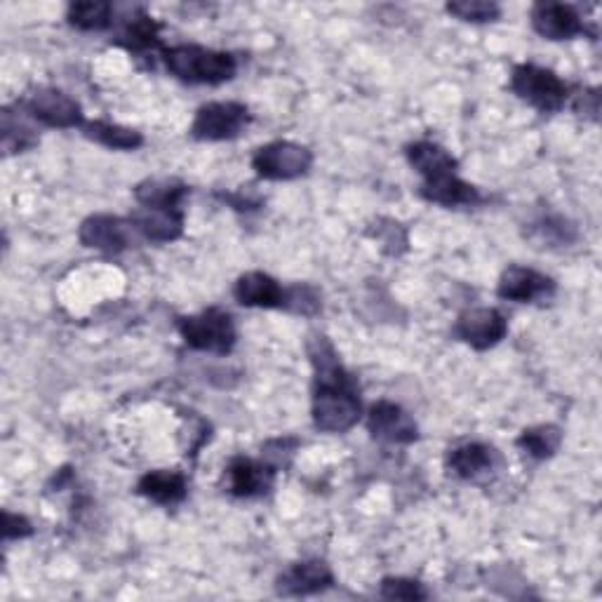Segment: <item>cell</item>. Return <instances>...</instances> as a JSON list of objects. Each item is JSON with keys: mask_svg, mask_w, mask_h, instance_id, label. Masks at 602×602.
I'll use <instances>...</instances> for the list:
<instances>
[{"mask_svg": "<svg viewBox=\"0 0 602 602\" xmlns=\"http://www.w3.org/2000/svg\"><path fill=\"white\" fill-rule=\"evenodd\" d=\"M313 165V156L306 146L294 142H270L252 156V168L270 182H288L306 174Z\"/></svg>", "mask_w": 602, "mask_h": 602, "instance_id": "cell-6", "label": "cell"}, {"mask_svg": "<svg viewBox=\"0 0 602 602\" xmlns=\"http://www.w3.org/2000/svg\"><path fill=\"white\" fill-rule=\"evenodd\" d=\"M508 333V323L496 309H471L459 315L455 337L469 344L475 351H487L499 344Z\"/></svg>", "mask_w": 602, "mask_h": 602, "instance_id": "cell-8", "label": "cell"}, {"mask_svg": "<svg viewBox=\"0 0 602 602\" xmlns=\"http://www.w3.org/2000/svg\"><path fill=\"white\" fill-rule=\"evenodd\" d=\"M408 160L424 177V182H435L449 174H457V160L447 148L435 142H414L408 146Z\"/></svg>", "mask_w": 602, "mask_h": 602, "instance_id": "cell-16", "label": "cell"}, {"mask_svg": "<svg viewBox=\"0 0 602 602\" xmlns=\"http://www.w3.org/2000/svg\"><path fill=\"white\" fill-rule=\"evenodd\" d=\"M270 483H274V471L260 461L248 457H236L229 463V487H231V494L236 496H243V499L260 496L268 492Z\"/></svg>", "mask_w": 602, "mask_h": 602, "instance_id": "cell-17", "label": "cell"}, {"mask_svg": "<svg viewBox=\"0 0 602 602\" xmlns=\"http://www.w3.org/2000/svg\"><path fill=\"white\" fill-rule=\"evenodd\" d=\"M311 363L315 368L313 394V424L325 433L351 431L360 419V398L351 374L344 370L333 346L323 337L309 346Z\"/></svg>", "mask_w": 602, "mask_h": 602, "instance_id": "cell-1", "label": "cell"}, {"mask_svg": "<svg viewBox=\"0 0 602 602\" xmlns=\"http://www.w3.org/2000/svg\"><path fill=\"white\" fill-rule=\"evenodd\" d=\"M137 492L150 502L172 506L186 496V478L174 471H150L142 475V480L137 483Z\"/></svg>", "mask_w": 602, "mask_h": 602, "instance_id": "cell-18", "label": "cell"}, {"mask_svg": "<svg viewBox=\"0 0 602 602\" xmlns=\"http://www.w3.org/2000/svg\"><path fill=\"white\" fill-rule=\"evenodd\" d=\"M368 429L376 441L390 445H410L419 435L417 421L400 405L390 400H380L372 405L368 414Z\"/></svg>", "mask_w": 602, "mask_h": 602, "instance_id": "cell-9", "label": "cell"}, {"mask_svg": "<svg viewBox=\"0 0 602 602\" xmlns=\"http://www.w3.org/2000/svg\"><path fill=\"white\" fill-rule=\"evenodd\" d=\"M24 109L28 111V116L40 120L48 128L69 130L83 125L81 104L57 87H38L36 93L26 97Z\"/></svg>", "mask_w": 602, "mask_h": 602, "instance_id": "cell-7", "label": "cell"}, {"mask_svg": "<svg viewBox=\"0 0 602 602\" xmlns=\"http://www.w3.org/2000/svg\"><path fill=\"white\" fill-rule=\"evenodd\" d=\"M162 59L174 79L193 85H219L231 81L238 71L231 52L207 50L201 45H177L162 50Z\"/></svg>", "mask_w": 602, "mask_h": 602, "instance_id": "cell-2", "label": "cell"}, {"mask_svg": "<svg viewBox=\"0 0 602 602\" xmlns=\"http://www.w3.org/2000/svg\"><path fill=\"white\" fill-rule=\"evenodd\" d=\"M186 193L189 189L184 184L170 182V179H150V182L140 184L137 191H134L140 205L144 207H172V209L182 207Z\"/></svg>", "mask_w": 602, "mask_h": 602, "instance_id": "cell-21", "label": "cell"}, {"mask_svg": "<svg viewBox=\"0 0 602 602\" xmlns=\"http://www.w3.org/2000/svg\"><path fill=\"white\" fill-rule=\"evenodd\" d=\"M79 238L85 248L118 254L130 248V226L111 215H95L81 224Z\"/></svg>", "mask_w": 602, "mask_h": 602, "instance_id": "cell-12", "label": "cell"}, {"mask_svg": "<svg viewBox=\"0 0 602 602\" xmlns=\"http://www.w3.org/2000/svg\"><path fill=\"white\" fill-rule=\"evenodd\" d=\"M3 520H5V539H22V537H28L34 532L32 522H28L24 516H14V514H3Z\"/></svg>", "mask_w": 602, "mask_h": 602, "instance_id": "cell-30", "label": "cell"}, {"mask_svg": "<svg viewBox=\"0 0 602 602\" xmlns=\"http://www.w3.org/2000/svg\"><path fill=\"white\" fill-rule=\"evenodd\" d=\"M563 443V433L558 426H534L522 431V435L518 438V447H522L527 455L534 459H549L553 457L555 452H558Z\"/></svg>", "mask_w": 602, "mask_h": 602, "instance_id": "cell-23", "label": "cell"}, {"mask_svg": "<svg viewBox=\"0 0 602 602\" xmlns=\"http://www.w3.org/2000/svg\"><path fill=\"white\" fill-rule=\"evenodd\" d=\"M285 309L311 315L321 309V301H318V294H315L311 288H306V285H297V288L288 290V297H285Z\"/></svg>", "mask_w": 602, "mask_h": 602, "instance_id": "cell-29", "label": "cell"}, {"mask_svg": "<svg viewBox=\"0 0 602 602\" xmlns=\"http://www.w3.org/2000/svg\"><path fill=\"white\" fill-rule=\"evenodd\" d=\"M38 140L32 134V130H28L26 125H12V118L3 111V148L8 150V154H22V150L32 148Z\"/></svg>", "mask_w": 602, "mask_h": 602, "instance_id": "cell-28", "label": "cell"}, {"mask_svg": "<svg viewBox=\"0 0 602 602\" xmlns=\"http://www.w3.org/2000/svg\"><path fill=\"white\" fill-rule=\"evenodd\" d=\"M496 292H499L502 299L518 301V304H530V301L551 297L555 292V282L534 268L510 266L504 270Z\"/></svg>", "mask_w": 602, "mask_h": 602, "instance_id": "cell-11", "label": "cell"}, {"mask_svg": "<svg viewBox=\"0 0 602 602\" xmlns=\"http://www.w3.org/2000/svg\"><path fill=\"white\" fill-rule=\"evenodd\" d=\"M85 134L89 140L120 150H132L144 144V137L137 130L107 123V120H93V123H85Z\"/></svg>", "mask_w": 602, "mask_h": 602, "instance_id": "cell-22", "label": "cell"}, {"mask_svg": "<svg viewBox=\"0 0 602 602\" xmlns=\"http://www.w3.org/2000/svg\"><path fill=\"white\" fill-rule=\"evenodd\" d=\"M158 32H160V26L154 20L146 17V14H140V17L125 28L123 45L130 50H137V52L160 48Z\"/></svg>", "mask_w": 602, "mask_h": 602, "instance_id": "cell-25", "label": "cell"}, {"mask_svg": "<svg viewBox=\"0 0 602 602\" xmlns=\"http://www.w3.org/2000/svg\"><path fill=\"white\" fill-rule=\"evenodd\" d=\"M233 297L238 299V304L250 309H282L288 292L280 288L276 278L262 274V270H250V274L238 278Z\"/></svg>", "mask_w": 602, "mask_h": 602, "instance_id": "cell-14", "label": "cell"}, {"mask_svg": "<svg viewBox=\"0 0 602 602\" xmlns=\"http://www.w3.org/2000/svg\"><path fill=\"white\" fill-rule=\"evenodd\" d=\"M532 26L541 38L569 40L589 34L579 12L565 3H537L532 8Z\"/></svg>", "mask_w": 602, "mask_h": 602, "instance_id": "cell-10", "label": "cell"}, {"mask_svg": "<svg viewBox=\"0 0 602 602\" xmlns=\"http://www.w3.org/2000/svg\"><path fill=\"white\" fill-rule=\"evenodd\" d=\"M132 226L137 229L144 238L154 240V243H170L177 240L184 231V215L182 209L172 207H140L137 213L132 215Z\"/></svg>", "mask_w": 602, "mask_h": 602, "instance_id": "cell-15", "label": "cell"}, {"mask_svg": "<svg viewBox=\"0 0 602 602\" xmlns=\"http://www.w3.org/2000/svg\"><path fill=\"white\" fill-rule=\"evenodd\" d=\"M421 195H424L426 201L445 205V207H461V205L480 203L478 189L466 184L463 179H459L457 174L435 179V182H424V186H421Z\"/></svg>", "mask_w": 602, "mask_h": 602, "instance_id": "cell-19", "label": "cell"}, {"mask_svg": "<svg viewBox=\"0 0 602 602\" xmlns=\"http://www.w3.org/2000/svg\"><path fill=\"white\" fill-rule=\"evenodd\" d=\"M510 89L541 113H553L565 107L569 97L567 85L551 69L537 64H520L510 75Z\"/></svg>", "mask_w": 602, "mask_h": 602, "instance_id": "cell-3", "label": "cell"}, {"mask_svg": "<svg viewBox=\"0 0 602 602\" xmlns=\"http://www.w3.org/2000/svg\"><path fill=\"white\" fill-rule=\"evenodd\" d=\"M69 22L81 32H101L111 24L109 3H73L69 5Z\"/></svg>", "mask_w": 602, "mask_h": 602, "instance_id": "cell-24", "label": "cell"}, {"mask_svg": "<svg viewBox=\"0 0 602 602\" xmlns=\"http://www.w3.org/2000/svg\"><path fill=\"white\" fill-rule=\"evenodd\" d=\"M382 598H386V600H426L429 593L424 591V586L414 579L388 577L382 581Z\"/></svg>", "mask_w": 602, "mask_h": 602, "instance_id": "cell-27", "label": "cell"}, {"mask_svg": "<svg viewBox=\"0 0 602 602\" xmlns=\"http://www.w3.org/2000/svg\"><path fill=\"white\" fill-rule=\"evenodd\" d=\"M335 583L333 569L323 561H301L290 565L278 577L276 589L280 595H311L329 589Z\"/></svg>", "mask_w": 602, "mask_h": 602, "instance_id": "cell-13", "label": "cell"}, {"mask_svg": "<svg viewBox=\"0 0 602 602\" xmlns=\"http://www.w3.org/2000/svg\"><path fill=\"white\" fill-rule=\"evenodd\" d=\"M179 333L195 351L226 356L236 346V327L229 313L221 309H207L198 315L177 321Z\"/></svg>", "mask_w": 602, "mask_h": 602, "instance_id": "cell-4", "label": "cell"}, {"mask_svg": "<svg viewBox=\"0 0 602 602\" xmlns=\"http://www.w3.org/2000/svg\"><path fill=\"white\" fill-rule=\"evenodd\" d=\"M252 123V113L245 104L238 101H213L205 104L195 113L191 134L201 142H224L236 140Z\"/></svg>", "mask_w": 602, "mask_h": 602, "instance_id": "cell-5", "label": "cell"}, {"mask_svg": "<svg viewBox=\"0 0 602 602\" xmlns=\"http://www.w3.org/2000/svg\"><path fill=\"white\" fill-rule=\"evenodd\" d=\"M447 12L455 14L461 22H473V24H483V22H494L499 17V5L487 3V0H461V3H449Z\"/></svg>", "mask_w": 602, "mask_h": 602, "instance_id": "cell-26", "label": "cell"}, {"mask_svg": "<svg viewBox=\"0 0 602 602\" xmlns=\"http://www.w3.org/2000/svg\"><path fill=\"white\" fill-rule=\"evenodd\" d=\"M449 469L455 471V475L471 480L492 471L494 466V449L483 445V443H466L459 445L457 449L449 452Z\"/></svg>", "mask_w": 602, "mask_h": 602, "instance_id": "cell-20", "label": "cell"}]
</instances>
